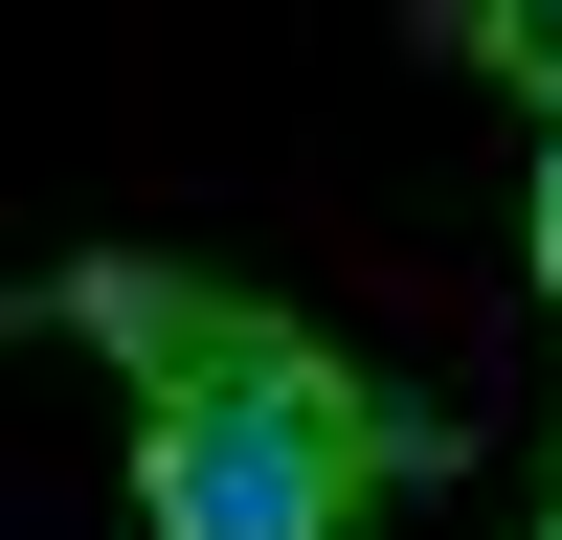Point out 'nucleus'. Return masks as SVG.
Masks as SVG:
<instances>
[{
    "mask_svg": "<svg viewBox=\"0 0 562 540\" xmlns=\"http://www.w3.org/2000/svg\"><path fill=\"white\" fill-rule=\"evenodd\" d=\"M540 540H562V518H540Z\"/></svg>",
    "mask_w": 562,
    "mask_h": 540,
    "instance_id": "nucleus-5",
    "label": "nucleus"
},
{
    "mask_svg": "<svg viewBox=\"0 0 562 540\" xmlns=\"http://www.w3.org/2000/svg\"><path fill=\"white\" fill-rule=\"evenodd\" d=\"M518 248H540V293H562V135H540V203H518Z\"/></svg>",
    "mask_w": 562,
    "mask_h": 540,
    "instance_id": "nucleus-3",
    "label": "nucleus"
},
{
    "mask_svg": "<svg viewBox=\"0 0 562 540\" xmlns=\"http://www.w3.org/2000/svg\"><path fill=\"white\" fill-rule=\"evenodd\" d=\"M540 518H562V428H540Z\"/></svg>",
    "mask_w": 562,
    "mask_h": 540,
    "instance_id": "nucleus-4",
    "label": "nucleus"
},
{
    "mask_svg": "<svg viewBox=\"0 0 562 540\" xmlns=\"http://www.w3.org/2000/svg\"><path fill=\"white\" fill-rule=\"evenodd\" d=\"M428 45H450V68H495V90L562 135V0H428Z\"/></svg>",
    "mask_w": 562,
    "mask_h": 540,
    "instance_id": "nucleus-2",
    "label": "nucleus"
},
{
    "mask_svg": "<svg viewBox=\"0 0 562 540\" xmlns=\"http://www.w3.org/2000/svg\"><path fill=\"white\" fill-rule=\"evenodd\" d=\"M0 315L135 360V518L158 540H360V495L473 473V428H450L428 383H360L315 315L225 293V270H180V248H68Z\"/></svg>",
    "mask_w": 562,
    "mask_h": 540,
    "instance_id": "nucleus-1",
    "label": "nucleus"
}]
</instances>
